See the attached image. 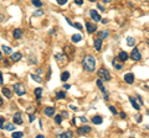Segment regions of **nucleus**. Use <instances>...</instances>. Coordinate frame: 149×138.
<instances>
[{
	"instance_id": "obj_1",
	"label": "nucleus",
	"mask_w": 149,
	"mask_h": 138,
	"mask_svg": "<svg viewBox=\"0 0 149 138\" xmlns=\"http://www.w3.org/2000/svg\"><path fill=\"white\" fill-rule=\"evenodd\" d=\"M82 65L87 72H95V67H96V59L92 56H85L83 61H82Z\"/></svg>"
},
{
	"instance_id": "obj_2",
	"label": "nucleus",
	"mask_w": 149,
	"mask_h": 138,
	"mask_svg": "<svg viewBox=\"0 0 149 138\" xmlns=\"http://www.w3.org/2000/svg\"><path fill=\"white\" fill-rule=\"evenodd\" d=\"M14 91L16 92V95H19V96H23V95H25V92H26V89H25V86L21 84V83H16V84H14Z\"/></svg>"
},
{
	"instance_id": "obj_3",
	"label": "nucleus",
	"mask_w": 149,
	"mask_h": 138,
	"mask_svg": "<svg viewBox=\"0 0 149 138\" xmlns=\"http://www.w3.org/2000/svg\"><path fill=\"white\" fill-rule=\"evenodd\" d=\"M97 74H98V77L101 78V79H104V80H111V74H109V72L106 69V68H99L98 69V72H97Z\"/></svg>"
},
{
	"instance_id": "obj_4",
	"label": "nucleus",
	"mask_w": 149,
	"mask_h": 138,
	"mask_svg": "<svg viewBox=\"0 0 149 138\" xmlns=\"http://www.w3.org/2000/svg\"><path fill=\"white\" fill-rule=\"evenodd\" d=\"M92 131V128L90 127V126H82V127H78V129H77V133L80 134V136H83V134H87V133H90Z\"/></svg>"
},
{
	"instance_id": "obj_5",
	"label": "nucleus",
	"mask_w": 149,
	"mask_h": 138,
	"mask_svg": "<svg viewBox=\"0 0 149 138\" xmlns=\"http://www.w3.org/2000/svg\"><path fill=\"white\" fill-rule=\"evenodd\" d=\"M90 16H91V19H92L95 22L101 21V16H99V14H98L96 10H91V11H90Z\"/></svg>"
},
{
	"instance_id": "obj_6",
	"label": "nucleus",
	"mask_w": 149,
	"mask_h": 138,
	"mask_svg": "<svg viewBox=\"0 0 149 138\" xmlns=\"http://www.w3.org/2000/svg\"><path fill=\"white\" fill-rule=\"evenodd\" d=\"M130 58L133 59V61H139L140 58H142V56H140V53H139V51L137 49V48H134L133 51H132V53H130Z\"/></svg>"
},
{
	"instance_id": "obj_7",
	"label": "nucleus",
	"mask_w": 149,
	"mask_h": 138,
	"mask_svg": "<svg viewBox=\"0 0 149 138\" xmlns=\"http://www.w3.org/2000/svg\"><path fill=\"white\" fill-rule=\"evenodd\" d=\"M13 121L15 124H23V117H21V113L20 112H16L13 117Z\"/></svg>"
},
{
	"instance_id": "obj_8",
	"label": "nucleus",
	"mask_w": 149,
	"mask_h": 138,
	"mask_svg": "<svg viewBox=\"0 0 149 138\" xmlns=\"http://www.w3.org/2000/svg\"><path fill=\"white\" fill-rule=\"evenodd\" d=\"M124 81H125L127 84H133V83H134V74H132V73L125 74V75H124Z\"/></svg>"
},
{
	"instance_id": "obj_9",
	"label": "nucleus",
	"mask_w": 149,
	"mask_h": 138,
	"mask_svg": "<svg viewBox=\"0 0 149 138\" xmlns=\"http://www.w3.org/2000/svg\"><path fill=\"white\" fill-rule=\"evenodd\" d=\"M86 27H87L88 33H93V32L97 30V26H96L95 24H92V22H87V24H86Z\"/></svg>"
},
{
	"instance_id": "obj_10",
	"label": "nucleus",
	"mask_w": 149,
	"mask_h": 138,
	"mask_svg": "<svg viewBox=\"0 0 149 138\" xmlns=\"http://www.w3.org/2000/svg\"><path fill=\"white\" fill-rule=\"evenodd\" d=\"M93 46H95L96 51L99 52V51L102 49V40H101V38H96L95 42H93Z\"/></svg>"
},
{
	"instance_id": "obj_11",
	"label": "nucleus",
	"mask_w": 149,
	"mask_h": 138,
	"mask_svg": "<svg viewBox=\"0 0 149 138\" xmlns=\"http://www.w3.org/2000/svg\"><path fill=\"white\" fill-rule=\"evenodd\" d=\"M21 58H23V54H21L20 52H15V53H13L11 57H10V59H11L13 62H19Z\"/></svg>"
},
{
	"instance_id": "obj_12",
	"label": "nucleus",
	"mask_w": 149,
	"mask_h": 138,
	"mask_svg": "<svg viewBox=\"0 0 149 138\" xmlns=\"http://www.w3.org/2000/svg\"><path fill=\"white\" fill-rule=\"evenodd\" d=\"M45 115H46V116H49V117L53 116V115H55V107H51V106L45 107Z\"/></svg>"
},
{
	"instance_id": "obj_13",
	"label": "nucleus",
	"mask_w": 149,
	"mask_h": 138,
	"mask_svg": "<svg viewBox=\"0 0 149 138\" xmlns=\"http://www.w3.org/2000/svg\"><path fill=\"white\" fill-rule=\"evenodd\" d=\"M23 37V30L21 29H15L14 30V38L15 40H20Z\"/></svg>"
},
{
	"instance_id": "obj_14",
	"label": "nucleus",
	"mask_w": 149,
	"mask_h": 138,
	"mask_svg": "<svg viewBox=\"0 0 149 138\" xmlns=\"http://www.w3.org/2000/svg\"><path fill=\"white\" fill-rule=\"evenodd\" d=\"M129 101H130V104H132V106H133V107H134V108H135L137 111H139V110H140V106L138 105V102L135 101V99H134L133 96H129Z\"/></svg>"
},
{
	"instance_id": "obj_15",
	"label": "nucleus",
	"mask_w": 149,
	"mask_h": 138,
	"mask_svg": "<svg viewBox=\"0 0 149 138\" xmlns=\"http://www.w3.org/2000/svg\"><path fill=\"white\" fill-rule=\"evenodd\" d=\"M118 59H119L121 62H125V61L128 59V53H127V52H119Z\"/></svg>"
},
{
	"instance_id": "obj_16",
	"label": "nucleus",
	"mask_w": 149,
	"mask_h": 138,
	"mask_svg": "<svg viewBox=\"0 0 149 138\" xmlns=\"http://www.w3.org/2000/svg\"><path fill=\"white\" fill-rule=\"evenodd\" d=\"M1 91H3V94L5 95V97H8V99H10V97H11V91H10V89H9V88H6V86H5V88H3V90H1Z\"/></svg>"
},
{
	"instance_id": "obj_17",
	"label": "nucleus",
	"mask_w": 149,
	"mask_h": 138,
	"mask_svg": "<svg viewBox=\"0 0 149 138\" xmlns=\"http://www.w3.org/2000/svg\"><path fill=\"white\" fill-rule=\"evenodd\" d=\"M92 122H93L95 124H101V123L103 122V118H102L101 116H95V117L92 118Z\"/></svg>"
},
{
	"instance_id": "obj_18",
	"label": "nucleus",
	"mask_w": 149,
	"mask_h": 138,
	"mask_svg": "<svg viewBox=\"0 0 149 138\" xmlns=\"http://www.w3.org/2000/svg\"><path fill=\"white\" fill-rule=\"evenodd\" d=\"M127 45L129 46V47H133L134 45H135V38H133V37H127Z\"/></svg>"
},
{
	"instance_id": "obj_19",
	"label": "nucleus",
	"mask_w": 149,
	"mask_h": 138,
	"mask_svg": "<svg viewBox=\"0 0 149 138\" xmlns=\"http://www.w3.org/2000/svg\"><path fill=\"white\" fill-rule=\"evenodd\" d=\"M41 94H42V88H36L35 89V96H36L37 100L41 99Z\"/></svg>"
},
{
	"instance_id": "obj_20",
	"label": "nucleus",
	"mask_w": 149,
	"mask_h": 138,
	"mask_svg": "<svg viewBox=\"0 0 149 138\" xmlns=\"http://www.w3.org/2000/svg\"><path fill=\"white\" fill-rule=\"evenodd\" d=\"M60 137H62V138H70V137H73V133L71 132V131H66V132H63V133H61L60 134Z\"/></svg>"
},
{
	"instance_id": "obj_21",
	"label": "nucleus",
	"mask_w": 149,
	"mask_h": 138,
	"mask_svg": "<svg viewBox=\"0 0 149 138\" xmlns=\"http://www.w3.org/2000/svg\"><path fill=\"white\" fill-rule=\"evenodd\" d=\"M81 40H82V36H81V35H78V33H77V35H73V36H72V42H74V43L80 42Z\"/></svg>"
},
{
	"instance_id": "obj_22",
	"label": "nucleus",
	"mask_w": 149,
	"mask_h": 138,
	"mask_svg": "<svg viewBox=\"0 0 149 138\" xmlns=\"http://www.w3.org/2000/svg\"><path fill=\"white\" fill-rule=\"evenodd\" d=\"M108 37V31H101L98 32V38L103 40V38H107Z\"/></svg>"
},
{
	"instance_id": "obj_23",
	"label": "nucleus",
	"mask_w": 149,
	"mask_h": 138,
	"mask_svg": "<svg viewBox=\"0 0 149 138\" xmlns=\"http://www.w3.org/2000/svg\"><path fill=\"white\" fill-rule=\"evenodd\" d=\"M68 78H70V73H68V72H63V73L61 74V80H62V81H67Z\"/></svg>"
},
{
	"instance_id": "obj_24",
	"label": "nucleus",
	"mask_w": 149,
	"mask_h": 138,
	"mask_svg": "<svg viewBox=\"0 0 149 138\" xmlns=\"http://www.w3.org/2000/svg\"><path fill=\"white\" fill-rule=\"evenodd\" d=\"M56 97H57V99H65V97H66V92H65V90L57 91V92H56Z\"/></svg>"
},
{
	"instance_id": "obj_25",
	"label": "nucleus",
	"mask_w": 149,
	"mask_h": 138,
	"mask_svg": "<svg viewBox=\"0 0 149 138\" xmlns=\"http://www.w3.org/2000/svg\"><path fill=\"white\" fill-rule=\"evenodd\" d=\"M44 14H45V11H44L42 9H39L37 11L34 13V16H35V17H40V16H44Z\"/></svg>"
},
{
	"instance_id": "obj_26",
	"label": "nucleus",
	"mask_w": 149,
	"mask_h": 138,
	"mask_svg": "<svg viewBox=\"0 0 149 138\" xmlns=\"http://www.w3.org/2000/svg\"><path fill=\"white\" fill-rule=\"evenodd\" d=\"M31 3H32L36 8H42V1H41V0H31Z\"/></svg>"
},
{
	"instance_id": "obj_27",
	"label": "nucleus",
	"mask_w": 149,
	"mask_h": 138,
	"mask_svg": "<svg viewBox=\"0 0 149 138\" xmlns=\"http://www.w3.org/2000/svg\"><path fill=\"white\" fill-rule=\"evenodd\" d=\"M96 84H97V86H98V88H99V89H101V90H102L104 94H106V89H104V86H103V84H102L101 79H98V80L96 81Z\"/></svg>"
},
{
	"instance_id": "obj_28",
	"label": "nucleus",
	"mask_w": 149,
	"mask_h": 138,
	"mask_svg": "<svg viewBox=\"0 0 149 138\" xmlns=\"http://www.w3.org/2000/svg\"><path fill=\"white\" fill-rule=\"evenodd\" d=\"M4 128L8 129V131H14L15 129V124L14 123H6V126H4Z\"/></svg>"
},
{
	"instance_id": "obj_29",
	"label": "nucleus",
	"mask_w": 149,
	"mask_h": 138,
	"mask_svg": "<svg viewBox=\"0 0 149 138\" xmlns=\"http://www.w3.org/2000/svg\"><path fill=\"white\" fill-rule=\"evenodd\" d=\"M1 48H3L4 53H6V54H10V53H11V48H10L9 46H5V45H4V46H3Z\"/></svg>"
},
{
	"instance_id": "obj_30",
	"label": "nucleus",
	"mask_w": 149,
	"mask_h": 138,
	"mask_svg": "<svg viewBox=\"0 0 149 138\" xmlns=\"http://www.w3.org/2000/svg\"><path fill=\"white\" fill-rule=\"evenodd\" d=\"M55 122H56L57 124H60V123L62 122V115H56V116H55Z\"/></svg>"
},
{
	"instance_id": "obj_31",
	"label": "nucleus",
	"mask_w": 149,
	"mask_h": 138,
	"mask_svg": "<svg viewBox=\"0 0 149 138\" xmlns=\"http://www.w3.org/2000/svg\"><path fill=\"white\" fill-rule=\"evenodd\" d=\"M31 78H32L34 80H36L37 83H41V81H42V79H41L39 75H36V74H31Z\"/></svg>"
},
{
	"instance_id": "obj_32",
	"label": "nucleus",
	"mask_w": 149,
	"mask_h": 138,
	"mask_svg": "<svg viewBox=\"0 0 149 138\" xmlns=\"http://www.w3.org/2000/svg\"><path fill=\"white\" fill-rule=\"evenodd\" d=\"M23 136H24L23 132H14V133H13V137H14V138H21Z\"/></svg>"
},
{
	"instance_id": "obj_33",
	"label": "nucleus",
	"mask_w": 149,
	"mask_h": 138,
	"mask_svg": "<svg viewBox=\"0 0 149 138\" xmlns=\"http://www.w3.org/2000/svg\"><path fill=\"white\" fill-rule=\"evenodd\" d=\"M112 64H113V67H114L117 70H121V69H122V65H121V64H118L116 61H113V62H112Z\"/></svg>"
},
{
	"instance_id": "obj_34",
	"label": "nucleus",
	"mask_w": 149,
	"mask_h": 138,
	"mask_svg": "<svg viewBox=\"0 0 149 138\" xmlns=\"http://www.w3.org/2000/svg\"><path fill=\"white\" fill-rule=\"evenodd\" d=\"M55 57H56V59H57V61L61 63V62H63V59H62V58H65L66 56H63V54H56Z\"/></svg>"
},
{
	"instance_id": "obj_35",
	"label": "nucleus",
	"mask_w": 149,
	"mask_h": 138,
	"mask_svg": "<svg viewBox=\"0 0 149 138\" xmlns=\"http://www.w3.org/2000/svg\"><path fill=\"white\" fill-rule=\"evenodd\" d=\"M4 122H5V118L0 116V128H4Z\"/></svg>"
},
{
	"instance_id": "obj_36",
	"label": "nucleus",
	"mask_w": 149,
	"mask_h": 138,
	"mask_svg": "<svg viewBox=\"0 0 149 138\" xmlns=\"http://www.w3.org/2000/svg\"><path fill=\"white\" fill-rule=\"evenodd\" d=\"M108 107H109V111H111L112 113L117 115V110H116V107H114V106H108Z\"/></svg>"
},
{
	"instance_id": "obj_37",
	"label": "nucleus",
	"mask_w": 149,
	"mask_h": 138,
	"mask_svg": "<svg viewBox=\"0 0 149 138\" xmlns=\"http://www.w3.org/2000/svg\"><path fill=\"white\" fill-rule=\"evenodd\" d=\"M56 3H57L58 5H65V4L67 3V0H56Z\"/></svg>"
},
{
	"instance_id": "obj_38",
	"label": "nucleus",
	"mask_w": 149,
	"mask_h": 138,
	"mask_svg": "<svg viewBox=\"0 0 149 138\" xmlns=\"http://www.w3.org/2000/svg\"><path fill=\"white\" fill-rule=\"evenodd\" d=\"M72 26H74V27H77L78 30H82V25H81L80 22H76V24H73Z\"/></svg>"
},
{
	"instance_id": "obj_39",
	"label": "nucleus",
	"mask_w": 149,
	"mask_h": 138,
	"mask_svg": "<svg viewBox=\"0 0 149 138\" xmlns=\"http://www.w3.org/2000/svg\"><path fill=\"white\" fill-rule=\"evenodd\" d=\"M74 3H76L77 5H82L83 4V0H74Z\"/></svg>"
},
{
	"instance_id": "obj_40",
	"label": "nucleus",
	"mask_w": 149,
	"mask_h": 138,
	"mask_svg": "<svg viewBox=\"0 0 149 138\" xmlns=\"http://www.w3.org/2000/svg\"><path fill=\"white\" fill-rule=\"evenodd\" d=\"M97 8H98V9H99L101 11H104V8H103V6H102L101 4H98V5H97Z\"/></svg>"
},
{
	"instance_id": "obj_41",
	"label": "nucleus",
	"mask_w": 149,
	"mask_h": 138,
	"mask_svg": "<svg viewBox=\"0 0 149 138\" xmlns=\"http://www.w3.org/2000/svg\"><path fill=\"white\" fill-rule=\"evenodd\" d=\"M29 120H30V122H32V121L35 120V115H30V118H29Z\"/></svg>"
},
{
	"instance_id": "obj_42",
	"label": "nucleus",
	"mask_w": 149,
	"mask_h": 138,
	"mask_svg": "<svg viewBox=\"0 0 149 138\" xmlns=\"http://www.w3.org/2000/svg\"><path fill=\"white\" fill-rule=\"evenodd\" d=\"M3 81H4V80H3V73L0 72V84H3Z\"/></svg>"
},
{
	"instance_id": "obj_43",
	"label": "nucleus",
	"mask_w": 149,
	"mask_h": 138,
	"mask_svg": "<svg viewBox=\"0 0 149 138\" xmlns=\"http://www.w3.org/2000/svg\"><path fill=\"white\" fill-rule=\"evenodd\" d=\"M63 88H65V90H68V89H70L71 86H70L68 84H65V85H63Z\"/></svg>"
},
{
	"instance_id": "obj_44",
	"label": "nucleus",
	"mask_w": 149,
	"mask_h": 138,
	"mask_svg": "<svg viewBox=\"0 0 149 138\" xmlns=\"http://www.w3.org/2000/svg\"><path fill=\"white\" fill-rule=\"evenodd\" d=\"M137 100H138V101H139V102H140V104H143V100H142V97H140V96H139V95H138V96H137Z\"/></svg>"
},
{
	"instance_id": "obj_45",
	"label": "nucleus",
	"mask_w": 149,
	"mask_h": 138,
	"mask_svg": "<svg viewBox=\"0 0 149 138\" xmlns=\"http://www.w3.org/2000/svg\"><path fill=\"white\" fill-rule=\"evenodd\" d=\"M137 121H138V122H140V121H142V116H140V115H138V116H137Z\"/></svg>"
},
{
	"instance_id": "obj_46",
	"label": "nucleus",
	"mask_w": 149,
	"mask_h": 138,
	"mask_svg": "<svg viewBox=\"0 0 149 138\" xmlns=\"http://www.w3.org/2000/svg\"><path fill=\"white\" fill-rule=\"evenodd\" d=\"M3 104H4V100H3L1 96H0V106H3Z\"/></svg>"
},
{
	"instance_id": "obj_47",
	"label": "nucleus",
	"mask_w": 149,
	"mask_h": 138,
	"mask_svg": "<svg viewBox=\"0 0 149 138\" xmlns=\"http://www.w3.org/2000/svg\"><path fill=\"white\" fill-rule=\"evenodd\" d=\"M121 117H122V118H125V113H124V112H121Z\"/></svg>"
},
{
	"instance_id": "obj_48",
	"label": "nucleus",
	"mask_w": 149,
	"mask_h": 138,
	"mask_svg": "<svg viewBox=\"0 0 149 138\" xmlns=\"http://www.w3.org/2000/svg\"><path fill=\"white\" fill-rule=\"evenodd\" d=\"M81 121H82V122H87V118H86V117H81Z\"/></svg>"
},
{
	"instance_id": "obj_49",
	"label": "nucleus",
	"mask_w": 149,
	"mask_h": 138,
	"mask_svg": "<svg viewBox=\"0 0 149 138\" xmlns=\"http://www.w3.org/2000/svg\"><path fill=\"white\" fill-rule=\"evenodd\" d=\"M71 108H72V110H74V111L77 110V107H76V106H73V105H71Z\"/></svg>"
},
{
	"instance_id": "obj_50",
	"label": "nucleus",
	"mask_w": 149,
	"mask_h": 138,
	"mask_svg": "<svg viewBox=\"0 0 149 138\" xmlns=\"http://www.w3.org/2000/svg\"><path fill=\"white\" fill-rule=\"evenodd\" d=\"M62 116H65V117H66V116H68V113H67V112H65V111H63V112H62Z\"/></svg>"
},
{
	"instance_id": "obj_51",
	"label": "nucleus",
	"mask_w": 149,
	"mask_h": 138,
	"mask_svg": "<svg viewBox=\"0 0 149 138\" xmlns=\"http://www.w3.org/2000/svg\"><path fill=\"white\" fill-rule=\"evenodd\" d=\"M36 138H44V136H42V134H39V136H36Z\"/></svg>"
},
{
	"instance_id": "obj_52",
	"label": "nucleus",
	"mask_w": 149,
	"mask_h": 138,
	"mask_svg": "<svg viewBox=\"0 0 149 138\" xmlns=\"http://www.w3.org/2000/svg\"><path fill=\"white\" fill-rule=\"evenodd\" d=\"M1 61H3V54L0 53V62H1Z\"/></svg>"
},
{
	"instance_id": "obj_53",
	"label": "nucleus",
	"mask_w": 149,
	"mask_h": 138,
	"mask_svg": "<svg viewBox=\"0 0 149 138\" xmlns=\"http://www.w3.org/2000/svg\"><path fill=\"white\" fill-rule=\"evenodd\" d=\"M145 128H147V129H149V124H147V126H145Z\"/></svg>"
},
{
	"instance_id": "obj_54",
	"label": "nucleus",
	"mask_w": 149,
	"mask_h": 138,
	"mask_svg": "<svg viewBox=\"0 0 149 138\" xmlns=\"http://www.w3.org/2000/svg\"><path fill=\"white\" fill-rule=\"evenodd\" d=\"M147 45H148V46H149V38H148V41H147Z\"/></svg>"
},
{
	"instance_id": "obj_55",
	"label": "nucleus",
	"mask_w": 149,
	"mask_h": 138,
	"mask_svg": "<svg viewBox=\"0 0 149 138\" xmlns=\"http://www.w3.org/2000/svg\"><path fill=\"white\" fill-rule=\"evenodd\" d=\"M90 1H91V3H93V1H96V0H90Z\"/></svg>"
}]
</instances>
